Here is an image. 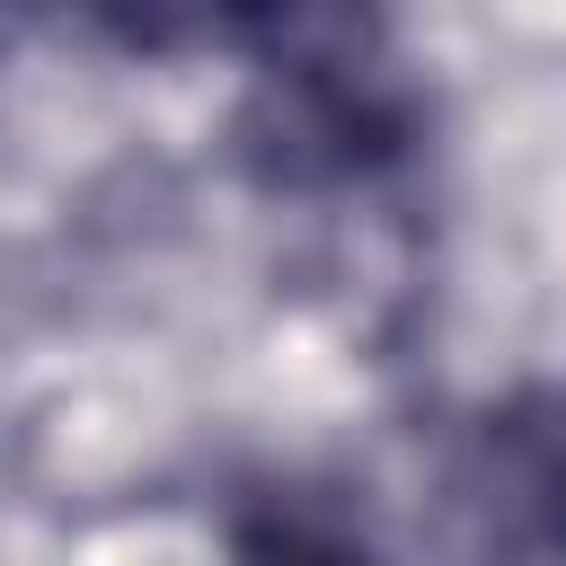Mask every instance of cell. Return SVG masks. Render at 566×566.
<instances>
[{"label": "cell", "mask_w": 566, "mask_h": 566, "mask_svg": "<svg viewBox=\"0 0 566 566\" xmlns=\"http://www.w3.org/2000/svg\"><path fill=\"white\" fill-rule=\"evenodd\" d=\"M460 486H469L486 539L531 548V557H566V416L557 407L486 416Z\"/></svg>", "instance_id": "1"}, {"label": "cell", "mask_w": 566, "mask_h": 566, "mask_svg": "<svg viewBox=\"0 0 566 566\" xmlns=\"http://www.w3.org/2000/svg\"><path fill=\"white\" fill-rule=\"evenodd\" d=\"M239 566H380V557H371L345 522L274 495V504L239 513Z\"/></svg>", "instance_id": "2"}]
</instances>
